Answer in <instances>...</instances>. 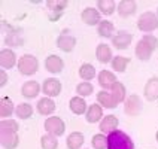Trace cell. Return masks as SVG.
<instances>
[{"mask_svg": "<svg viewBox=\"0 0 158 149\" xmlns=\"http://www.w3.org/2000/svg\"><path fill=\"white\" fill-rule=\"evenodd\" d=\"M45 130L48 131V134H52L55 137L63 136V133L66 131V124L60 116H49L45 121Z\"/></svg>", "mask_w": 158, "mask_h": 149, "instance_id": "cell-5", "label": "cell"}, {"mask_svg": "<svg viewBox=\"0 0 158 149\" xmlns=\"http://www.w3.org/2000/svg\"><path fill=\"white\" fill-rule=\"evenodd\" d=\"M0 128H8V130H14V131H18V122L14 121V119H2V124H0Z\"/></svg>", "mask_w": 158, "mask_h": 149, "instance_id": "cell-36", "label": "cell"}, {"mask_svg": "<svg viewBox=\"0 0 158 149\" xmlns=\"http://www.w3.org/2000/svg\"><path fill=\"white\" fill-rule=\"evenodd\" d=\"M128 63H130V58L118 55V57H115L114 60H112V67H114L115 72H119V73H123V72H125L127 66H128Z\"/></svg>", "mask_w": 158, "mask_h": 149, "instance_id": "cell-32", "label": "cell"}, {"mask_svg": "<svg viewBox=\"0 0 158 149\" xmlns=\"http://www.w3.org/2000/svg\"><path fill=\"white\" fill-rule=\"evenodd\" d=\"M21 93H23V97H26V98H36V96H39V93H40V85L36 81H28L23 85Z\"/></svg>", "mask_w": 158, "mask_h": 149, "instance_id": "cell-18", "label": "cell"}, {"mask_svg": "<svg viewBox=\"0 0 158 149\" xmlns=\"http://www.w3.org/2000/svg\"><path fill=\"white\" fill-rule=\"evenodd\" d=\"M140 107H142V103H140V98L139 96H136V94H133L127 98V101H125V112L128 115H139L140 112Z\"/></svg>", "mask_w": 158, "mask_h": 149, "instance_id": "cell-21", "label": "cell"}, {"mask_svg": "<svg viewBox=\"0 0 158 149\" xmlns=\"http://www.w3.org/2000/svg\"><path fill=\"white\" fill-rule=\"evenodd\" d=\"M0 142H2V146L5 149H17L19 145V137H18V133L14 130H8V128H0Z\"/></svg>", "mask_w": 158, "mask_h": 149, "instance_id": "cell-6", "label": "cell"}, {"mask_svg": "<svg viewBox=\"0 0 158 149\" xmlns=\"http://www.w3.org/2000/svg\"><path fill=\"white\" fill-rule=\"evenodd\" d=\"M136 9H137V5H136L134 0H123V2L118 3V14L123 18L133 15L136 12Z\"/></svg>", "mask_w": 158, "mask_h": 149, "instance_id": "cell-17", "label": "cell"}, {"mask_svg": "<svg viewBox=\"0 0 158 149\" xmlns=\"http://www.w3.org/2000/svg\"><path fill=\"white\" fill-rule=\"evenodd\" d=\"M70 110L75 115H84L87 112V103L82 97H73L70 98Z\"/></svg>", "mask_w": 158, "mask_h": 149, "instance_id": "cell-24", "label": "cell"}, {"mask_svg": "<svg viewBox=\"0 0 158 149\" xmlns=\"http://www.w3.org/2000/svg\"><path fill=\"white\" fill-rule=\"evenodd\" d=\"M103 118V107L98 105V103H94L88 107L87 110V121L89 124H96L98 121H102Z\"/></svg>", "mask_w": 158, "mask_h": 149, "instance_id": "cell-22", "label": "cell"}, {"mask_svg": "<svg viewBox=\"0 0 158 149\" xmlns=\"http://www.w3.org/2000/svg\"><path fill=\"white\" fill-rule=\"evenodd\" d=\"M93 91H94V87H93V84H89V82H81V84H78V87H76L78 96L82 97V98L91 96Z\"/></svg>", "mask_w": 158, "mask_h": 149, "instance_id": "cell-34", "label": "cell"}, {"mask_svg": "<svg viewBox=\"0 0 158 149\" xmlns=\"http://www.w3.org/2000/svg\"><path fill=\"white\" fill-rule=\"evenodd\" d=\"M143 94H145V98L148 101L158 100V78L157 76L148 79V82L145 85V89H143Z\"/></svg>", "mask_w": 158, "mask_h": 149, "instance_id": "cell-9", "label": "cell"}, {"mask_svg": "<svg viewBox=\"0 0 158 149\" xmlns=\"http://www.w3.org/2000/svg\"><path fill=\"white\" fill-rule=\"evenodd\" d=\"M63 14H57V12H51V15H49V19H51V21H57V19H58V18L61 17Z\"/></svg>", "mask_w": 158, "mask_h": 149, "instance_id": "cell-38", "label": "cell"}, {"mask_svg": "<svg viewBox=\"0 0 158 149\" xmlns=\"http://www.w3.org/2000/svg\"><path fill=\"white\" fill-rule=\"evenodd\" d=\"M133 42V36L128 31H118L116 35L112 37V45H114L116 49H127L130 43Z\"/></svg>", "mask_w": 158, "mask_h": 149, "instance_id": "cell-7", "label": "cell"}, {"mask_svg": "<svg viewBox=\"0 0 158 149\" xmlns=\"http://www.w3.org/2000/svg\"><path fill=\"white\" fill-rule=\"evenodd\" d=\"M107 149H134V143L125 133L116 130L107 136Z\"/></svg>", "mask_w": 158, "mask_h": 149, "instance_id": "cell-2", "label": "cell"}, {"mask_svg": "<svg viewBox=\"0 0 158 149\" xmlns=\"http://www.w3.org/2000/svg\"><path fill=\"white\" fill-rule=\"evenodd\" d=\"M40 146L44 149H57L58 148V140H57L55 136L46 133L45 136H42V139H40Z\"/></svg>", "mask_w": 158, "mask_h": 149, "instance_id": "cell-31", "label": "cell"}, {"mask_svg": "<svg viewBox=\"0 0 158 149\" xmlns=\"http://www.w3.org/2000/svg\"><path fill=\"white\" fill-rule=\"evenodd\" d=\"M12 114H14L12 100L9 97H2V100H0V116H2V119H8Z\"/></svg>", "mask_w": 158, "mask_h": 149, "instance_id": "cell-25", "label": "cell"}, {"mask_svg": "<svg viewBox=\"0 0 158 149\" xmlns=\"http://www.w3.org/2000/svg\"><path fill=\"white\" fill-rule=\"evenodd\" d=\"M91 143H93V148L94 149H107V136H105L103 133L94 134Z\"/></svg>", "mask_w": 158, "mask_h": 149, "instance_id": "cell-33", "label": "cell"}, {"mask_svg": "<svg viewBox=\"0 0 158 149\" xmlns=\"http://www.w3.org/2000/svg\"><path fill=\"white\" fill-rule=\"evenodd\" d=\"M46 6L51 9V12L63 14L64 8L67 6V0H49V2H46Z\"/></svg>", "mask_w": 158, "mask_h": 149, "instance_id": "cell-35", "label": "cell"}, {"mask_svg": "<svg viewBox=\"0 0 158 149\" xmlns=\"http://www.w3.org/2000/svg\"><path fill=\"white\" fill-rule=\"evenodd\" d=\"M17 63V57L12 49H2L0 51V66L3 69H12Z\"/></svg>", "mask_w": 158, "mask_h": 149, "instance_id": "cell-13", "label": "cell"}, {"mask_svg": "<svg viewBox=\"0 0 158 149\" xmlns=\"http://www.w3.org/2000/svg\"><path fill=\"white\" fill-rule=\"evenodd\" d=\"M155 137H157V142H158V131H157V134H155Z\"/></svg>", "mask_w": 158, "mask_h": 149, "instance_id": "cell-39", "label": "cell"}, {"mask_svg": "<svg viewBox=\"0 0 158 149\" xmlns=\"http://www.w3.org/2000/svg\"><path fill=\"white\" fill-rule=\"evenodd\" d=\"M116 127H118V118L115 115H107L100 121V131L103 134L109 136L110 133L116 131Z\"/></svg>", "mask_w": 158, "mask_h": 149, "instance_id": "cell-12", "label": "cell"}, {"mask_svg": "<svg viewBox=\"0 0 158 149\" xmlns=\"http://www.w3.org/2000/svg\"><path fill=\"white\" fill-rule=\"evenodd\" d=\"M116 82H118L116 76L110 70H102L98 73V84H100V87L103 89H109L110 91Z\"/></svg>", "mask_w": 158, "mask_h": 149, "instance_id": "cell-10", "label": "cell"}, {"mask_svg": "<svg viewBox=\"0 0 158 149\" xmlns=\"http://www.w3.org/2000/svg\"><path fill=\"white\" fill-rule=\"evenodd\" d=\"M96 57L97 60L100 63H103V64H106V63H110L114 58H112V49H110V46L106 43H100L98 46H97L96 49Z\"/></svg>", "mask_w": 158, "mask_h": 149, "instance_id": "cell-20", "label": "cell"}, {"mask_svg": "<svg viewBox=\"0 0 158 149\" xmlns=\"http://www.w3.org/2000/svg\"><path fill=\"white\" fill-rule=\"evenodd\" d=\"M45 67L51 73H60L63 70V67H64V61L58 55H49L45 60Z\"/></svg>", "mask_w": 158, "mask_h": 149, "instance_id": "cell-15", "label": "cell"}, {"mask_svg": "<svg viewBox=\"0 0 158 149\" xmlns=\"http://www.w3.org/2000/svg\"><path fill=\"white\" fill-rule=\"evenodd\" d=\"M112 31H114V24H112L110 21H107V19L100 21V24L97 27V33H98V36H102V37H110Z\"/></svg>", "mask_w": 158, "mask_h": 149, "instance_id": "cell-29", "label": "cell"}, {"mask_svg": "<svg viewBox=\"0 0 158 149\" xmlns=\"http://www.w3.org/2000/svg\"><path fill=\"white\" fill-rule=\"evenodd\" d=\"M110 93H112V96L115 97V100L118 103H123L124 100H125V97H127L125 87H124V84H121V82H116L114 85V88L110 89Z\"/></svg>", "mask_w": 158, "mask_h": 149, "instance_id": "cell-30", "label": "cell"}, {"mask_svg": "<svg viewBox=\"0 0 158 149\" xmlns=\"http://www.w3.org/2000/svg\"><path fill=\"white\" fill-rule=\"evenodd\" d=\"M137 27L143 33H151L158 28V17L154 12H143L137 19Z\"/></svg>", "mask_w": 158, "mask_h": 149, "instance_id": "cell-4", "label": "cell"}, {"mask_svg": "<svg viewBox=\"0 0 158 149\" xmlns=\"http://www.w3.org/2000/svg\"><path fill=\"white\" fill-rule=\"evenodd\" d=\"M55 110V103H54L52 98L49 97H44L37 101V112L39 115H44V116H48L51 115Z\"/></svg>", "mask_w": 158, "mask_h": 149, "instance_id": "cell-19", "label": "cell"}, {"mask_svg": "<svg viewBox=\"0 0 158 149\" xmlns=\"http://www.w3.org/2000/svg\"><path fill=\"white\" fill-rule=\"evenodd\" d=\"M6 84H8V73L2 70V72H0V87L3 88Z\"/></svg>", "mask_w": 158, "mask_h": 149, "instance_id": "cell-37", "label": "cell"}, {"mask_svg": "<svg viewBox=\"0 0 158 149\" xmlns=\"http://www.w3.org/2000/svg\"><path fill=\"white\" fill-rule=\"evenodd\" d=\"M39 69V61L35 55H30V54H24L19 60H18V72L21 75H27V76H31L35 75Z\"/></svg>", "mask_w": 158, "mask_h": 149, "instance_id": "cell-3", "label": "cell"}, {"mask_svg": "<svg viewBox=\"0 0 158 149\" xmlns=\"http://www.w3.org/2000/svg\"><path fill=\"white\" fill-rule=\"evenodd\" d=\"M15 115L19 119H27V118H30L33 115V106L28 105V103H21V105L17 106Z\"/></svg>", "mask_w": 158, "mask_h": 149, "instance_id": "cell-28", "label": "cell"}, {"mask_svg": "<svg viewBox=\"0 0 158 149\" xmlns=\"http://www.w3.org/2000/svg\"><path fill=\"white\" fill-rule=\"evenodd\" d=\"M157 17H158V10H157Z\"/></svg>", "mask_w": 158, "mask_h": 149, "instance_id": "cell-40", "label": "cell"}, {"mask_svg": "<svg viewBox=\"0 0 158 149\" xmlns=\"http://www.w3.org/2000/svg\"><path fill=\"white\" fill-rule=\"evenodd\" d=\"M82 21L87 24V26H97L100 24V12L94 8H85L81 14Z\"/></svg>", "mask_w": 158, "mask_h": 149, "instance_id": "cell-11", "label": "cell"}, {"mask_svg": "<svg viewBox=\"0 0 158 149\" xmlns=\"http://www.w3.org/2000/svg\"><path fill=\"white\" fill-rule=\"evenodd\" d=\"M79 76L84 79V82H89L91 79L96 78V69L93 64L89 63H84L81 67H79Z\"/></svg>", "mask_w": 158, "mask_h": 149, "instance_id": "cell-26", "label": "cell"}, {"mask_svg": "<svg viewBox=\"0 0 158 149\" xmlns=\"http://www.w3.org/2000/svg\"><path fill=\"white\" fill-rule=\"evenodd\" d=\"M67 148L69 149H81V146L84 145V134L79 131H73L67 136Z\"/></svg>", "mask_w": 158, "mask_h": 149, "instance_id": "cell-23", "label": "cell"}, {"mask_svg": "<svg viewBox=\"0 0 158 149\" xmlns=\"http://www.w3.org/2000/svg\"><path fill=\"white\" fill-rule=\"evenodd\" d=\"M42 91H44L46 96L49 97H55L61 93V82L55 78H48L44 82V87H42Z\"/></svg>", "mask_w": 158, "mask_h": 149, "instance_id": "cell-8", "label": "cell"}, {"mask_svg": "<svg viewBox=\"0 0 158 149\" xmlns=\"http://www.w3.org/2000/svg\"><path fill=\"white\" fill-rule=\"evenodd\" d=\"M97 8L105 15H112L118 6H116V3H115L114 0H98L97 2Z\"/></svg>", "mask_w": 158, "mask_h": 149, "instance_id": "cell-27", "label": "cell"}, {"mask_svg": "<svg viewBox=\"0 0 158 149\" xmlns=\"http://www.w3.org/2000/svg\"><path fill=\"white\" fill-rule=\"evenodd\" d=\"M97 101L102 107H107V109H115L118 106V101L115 100L112 93H107V91H100L97 94Z\"/></svg>", "mask_w": 158, "mask_h": 149, "instance_id": "cell-16", "label": "cell"}, {"mask_svg": "<svg viewBox=\"0 0 158 149\" xmlns=\"http://www.w3.org/2000/svg\"><path fill=\"white\" fill-rule=\"evenodd\" d=\"M158 48V39L155 36H143L136 45V57L142 61H148L152 52Z\"/></svg>", "mask_w": 158, "mask_h": 149, "instance_id": "cell-1", "label": "cell"}, {"mask_svg": "<svg viewBox=\"0 0 158 149\" xmlns=\"http://www.w3.org/2000/svg\"><path fill=\"white\" fill-rule=\"evenodd\" d=\"M75 45H76V39L66 33H61V36H58V39H57V46L64 52H72Z\"/></svg>", "mask_w": 158, "mask_h": 149, "instance_id": "cell-14", "label": "cell"}]
</instances>
